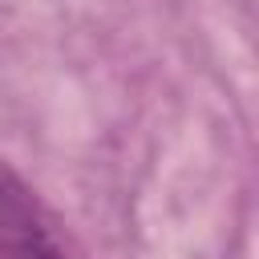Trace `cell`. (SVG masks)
Returning <instances> with one entry per match:
<instances>
[{"label":"cell","mask_w":259,"mask_h":259,"mask_svg":"<svg viewBox=\"0 0 259 259\" xmlns=\"http://www.w3.org/2000/svg\"><path fill=\"white\" fill-rule=\"evenodd\" d=\"M0 247L8 259H81L61 214L0 158Z\"/></svg>","instance_id":"obj_1"},{"label":"cell","mask_w":259,"mask_h":259,"mask_svg":"<svg viewBox=\"0 0 259 259\" xmlns=\"http://www.w3.org/2000/svg\"><path fill=\"white\" fill-rule=\"evenodd\" d=\"M0 259H8V255H4V247H0Z\"/></svg>","instance_id":"obj_2"}]
</instances>
